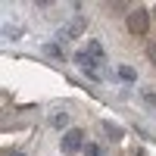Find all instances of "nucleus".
Returning a JSON list of instances; mask_svg holds the SVG:
<instances>
[{
    "label": "nucleus",
    "mask_w": 156,
    "mask_h": 156,
    "mask_svg": "<svg viewBox=\"0 0 156 156\" xmlns=\"http://www.w3.org/2000/svg\"><path fill=\"white\" fill-rule=\"evenodd\" d=\"M44 53L53 56V59H62V47L59 44H44Z\"/></svg>",
    "instance_id": "nucleus-9"
},
{
    "label": "nucleus",
    "mask_w": 156,
    "mask_h": 156,
    "mask_svg": "<svg viewBox=\"0 0 156 156\" xmlns=\"http://www.w3.org/2000/svg\"><path fill=\"white\" fill-rule=\"evenodd\" d=\"M119 78H122V81H137V72L131 66H119Z\"/></svg>",
    "instance_id": "nucleus-7"
},
{
    "label": "nucleus",
    "mask_w": 156,
    "mask_h": 156,
    "mask_svg": "<svg viewBox=\"0 0 156 156\" xmlns=\"http://www.w3.org/2000/svg\"><path fill=\"white\" fill-rule=\"evenodd\" d=\"M3 37H6V41H19L22 28H19V25H3Z\"/></svg>",
    "instance_id": "nucleus-6"
},
{
    "label": "nucleus",
    "mask_w": 156,
    "mask_h": 156,
    "mask_svg": "<svg viewBox=\"0 0 156 156\" xmlns=\"http://www.w3.org/2000/svg\"><path fill=\"white\" fill-rule=\"evenodd\" d=\"M147 56H150V62H156V41L147 47Z\"/></svg>",
    "instance_id": "nucleus-11"
},
{
    "label": "nucleus",
    "mask_w": 156,
    "mask_h": 156,
    "mask_svg": "<svg viewBox=\"0 0 156 156\" xmlns=\"http://www.w3.org/2000/svg\"><path fill=\"white\" fill-rule=\"evenodd\" d=\"M84 28H87V19H84V16H78V19H72V25H66V28H59V31H56V41L78 37V34H84Z\"/></svg>",
    "instance_id": "nucleus-3"
},
{
    "label": "nucleus",
    "mask_w": 156,
    "mask_h": 156,
    "mask_svg": "<svg viewBox=\"0 0 156 156\" xmlns=\"http://www.w3.org/2000/svg\"><path fill=\"white\" fill-rule=\"evenodd\" d=\"M103 131H106L112 140H122V137H125V128H122V125H115L112 119H106V122H103Z\"/></svg>",
    "instance_id": "nucleus-4"
},
{
    "label": "nucleus",
    "mask_w": 156,
    "mask_h": 156,
    "mask_svg": "<svg viewBox=\"0 0 156 156\" xmlns=\"http://www.w3.org/2000/svg\"><path fill=\"white\" fill-rule=\"evenodd\" d=\"M87 53L94 56L97 62H106V53H103V47H100L97 41H87Z\"/></svg>",
    "instance_id": "nucleus-5"
},
{
    "label": "nucleus",
    "mask_w": 156,
    "mask_h": 156,
    "mask_svg": "<svg viewBox=\"0 0 156 156\" xmlns=\"http://www.w3.org/2000/svg\"><path fill=\"white\" fill-rule=\"evenodd\" d=\"M84 156H103V153H100V147H94V144H87V147H84Z\"/></svg>",
    "instance_id": "nucleus-10"
},
{
    "label": "nucleus",
    "mask_w": 156,
    "mask_h": 156,
    "mask_svg": "<svg viewBox=\"0 0 156 156\" xmlns=\"http://www.w3.org/2000/svg\"><path fill=\"white\" fill-rule=\"evenodd\" d=\"M9 156H25V153H9Z\"/></svg>",
    "instance_id": "nucleus-12"
},
{
    "label": "nucleus",
    "mask_w": 156,
    "mask_h": 156,
    "mask_svg": "<svg viewBox=\"0 0 156 156\" xmlns=\"http://www.w3.org/2000/svg\"><path fill=\"white\" fill-rule=\"evenodd\" d=\"M153 16H156V6H153Z\"/></svg>",
    "instance_id": "nucleus-13"
},
{
    "label": "nucleus",
    "mask_w": 156,
    "mask_h": 156,
    "mask_svg": "<svg viewBox=\"0 0 156 156\" xmlns=\"http://www.w3.org/2000/svg\"><path fill=\"white\" fill-rule=\"evenodd\" d=\"M147 28H150V12H147L144 6H137V9L128 12V31H131V34L144 37V34H147Z\"/></svg>",
    "instance_id": "nucleus-2"
},
{
    "label": "nucleus",
    "mask_w": 156,
    "mask_h": 156,
    "mask_svg": "<svg viewBox=\"0 0 156 156\" xmlns=\"http://www.w3.org/2000/svg\"><path fill=\"white\" fill-rule=\"evenodd\" d=\"M50 122H53V128H66L69 125V112H56ZM66 131H69V128H66Z\"/></svg>",
    "instance_id": "nucleus-8"
},
{
    "label": "nucleus",
    "mask_w": 156,
    "mask_h": 156,
    "mask_svg": "<svg viewBox=\"0 0 156 156\" xmlns=\"http://www.w3.org/2000/svg\"><path fill=\"white\" fill-rule=\"evenodd\" d=\"M59 147H62V153H66V156H75L78 150L84 147V131H81V128H69V131H62Z\"/></svg>",
    "instance_id": "nucleus-1"
}]
</instances>
